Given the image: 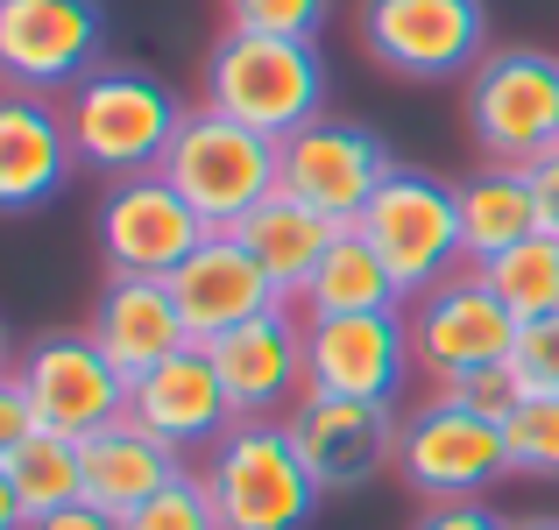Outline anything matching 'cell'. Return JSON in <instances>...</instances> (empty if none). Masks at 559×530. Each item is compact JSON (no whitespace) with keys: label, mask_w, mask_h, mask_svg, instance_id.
<instances>
[{"label":"cell","mask_w":559,"mask_h":530,"mask_svg":"<svg viewBox=\"0 0 559 530\" xmlns=\"http://www.w3.org/2000/svg\"><path fill=\"white\" fill-rule=\"evenodd\" d=\"M57 107H64L71 156H79L85 170H99L107 184L114 177L156 170L170 156V142H178L185 113H191L178 99V85H164L142 64H107V57H99Z\"/></svg>","instance_id":"obj_1"},{"label":"cell","mask_w":559,"mask_h":530,"mask_svg":"<svg viewBox=\"0 0 559 530\" xmlns=\"http://www.w3.org/2000/svg\"><path fill=\"white\" fill-rule=\"evenodd\" d=\"M199 107L227 113V121L255 128V135L284 142L298 135L305 121L326 113V57L319 43L298 36H248V28H227L205 57V99Z\"/></svg>","instance_id":"obj_2"},{"label":"cell","mask_w":559,"mask_h":530,"mask_svg":"<svg viewBox=\"0 0 559 530\" xmlns=\"http://www.w3.org/2000/svg\"><path fill=\"white\" fill-rule=\"evenodd\" d=\"M205 495L219 509V530H305L319 517V481L298 460L284 418H241L205 453Z\"/></svg>","instance_id":"obj_3"},{"label":"cell","mask_w":559,"mask_h":530,"mask_svg":"<svg viewBox=\"0 0 559 530\" xmlns=\"http://www.w3.org/2000/svg\"><path fill=\"white\" fill-rule=\"evenodd\" d=\"M467 135L489 164L532 170L559 149V57L538 43H496L461 85Z\"/></svg>","instance_id":"obj_4"},{"label":"cell","mask_w":559,"mask_h":530,"mask_svg":"<svg viewBox=\"0 0 559 530\" xmlns=\"http://www.w3.org/2000/svg\"><path fill=\"white\" fill-rule=\"evenodd\" d=\"M355 227L369 233V248L382 255V269L396 276L404 304L425 298L432 284H447V276L467 262L461 255V205H453V184H439L432 170L396 164L390 177H382V191L361 205Z\"/></svg>","instance_id":"obj_5"},{"label":"cell","mask_w":559,"mask_h":530,"mask_svg":"<svg viewBox=\"0 0 559 530\" xmlns=\"http://www.w3.org/2000/svg\"><path fill=\"white\" fill-rule=\"evenodd\" d=\"M156 170L185 191L205 227H241L276 191V142L241 128V121H227V113H213V107H191L178 142H170V156Z\"/></svg>","instance_id":"obj_6"},{"label":"cell","mask_w":559,"mask_h":530,"mask_svg":"<svg viewBox=\"0 0 559 530\" xmlns=\"http://www.w3.org/2000/svg\"><path fill=\"white\" fill-rule=\"evenodd\" d=\"M404 326H411V361H418V375L432 382V389H447V382L518 353V318L481 284L475 262H461V269H453L447 284H432L425 298H411Z\"/></svg>","instance_id":"obj_7"},{"label":"cell","mask_w":559,"mask_h":530,"mask_svg":"<svg viewBox=\"0 0 559 530\" xmlns=\"http://www.w3.org/2000/svg\"><path fill=\"white\" fill-rule=\"evenodd\" d=\"M361 43L382 71L418 85L467 79L489 43V0H361Z\"/></svg>","instance_id":"obj_8"},{"label":"cell","mask_w":559,"mask_h":530,"mask_svg":"<svg viewBox=\"0 0 559 530\" xmlns=\"http://www.w3.org/2000/svg\"><path fill=\"white\" fill-rule=\"evenodd\" d=\"M396 474H404V489H418L425 503L489 495L496 481L510 474V438H503V424L475 418L461 396L432 389L404 418V438H396Z\"/></svg>","instance_id":"obj_9"},{"label":"cell","mask_w":559,"mask_h":530,"mask_svg":"<svg viewBox=\"0 0 559 530\" xmlns=\"http://www.w3.org/2000/svg\"><path fill=\"white\" fill-rule=\"evenodd\" d=\"M390 170H396L390 142L361 121H341V113H319L298 135L276 142V191H290L312 213H326L333 227H355L361 205L382 191Z\"/></svg>","instance_id":"obj_10"},{"label":"cell","mask_w":559,"mask_h":530,"mask_svg":"<svg viewBox=\"0 0 559 530\" xmlns=\"http://www.w3.org/2000/svg\"><path fill=\"white\" fill-rule=\"evenodd\" d=\"M107 50L99 0H8L0 8V85L64 99Z\"/></svg>","instance_id":"obj_11"},{"label":"cell","mask_w":559,"mask_h":530,"mask_svg":"<svg viewBox=\"0 0 559 530\" xmlns=\"http://www.w3.org/2000/svg\"><path fill=\"white\" fill-rule=\"evenodd\" d=\"M205 233L213 227L191 213V198L164 170L114 177L107 198H99V255L121 276H170Z\"/></svg>","instance_id":"obj_12"},{"label":"cell","mask_w":559,"mask_h":530,"mask_svg":"<svg viewBox=\"0 0 559 530\" xmlns=\"http://www.w3.org/2000/svg\"><path fill=\"white\" fill-rule=\"evenodd\" d=\"M290 446L298 460L312 467V481L326 495H347L361 481H376L382 467H396V424L390 403H369V396H326V389H305L298 410H290Z\"/></svg>","instance_id":"obj_13"},{"label":"cell","mask_w":559,"mask_h":530,"mask_svg":"<svg viewBox=\"0 0 559 530\" xmlns=\"http://www.w3.org/2000/svg\"><path fill=\"white\" fill-rule=\"evenodd\" d=\"M14 375H22L36 418L64 438H93L99 424L128 418V389H135V382L93 347V333H43V340L22 353Z\"/></svg>","instance_id":"obj_14"},{"label":"cell","mask_w":559,"mask_h":530,"mask_svg":"<svg viewBox=\"0 0 559 530\" xmlns=\"http://www.w3.org/2000/svg\"><path fill=\"white\" fill-rule=\"evenodd\" d=\"M164 284H170V298H178V312H185V333L199 347H213L219 333L248 326V318L276 312V304H290L284 290L270 284V269L241 248V233H234V227H213L178 262V269L164 276Z\"/></svg>","instance_id":"obj_15"},{"label":"cell","mask_w":559,"mask_h":530,"mask_svg":"<svg viewBox=\"0 0 559 530\" xmlns=\"http://www.w3.org/2000/svg\"><path fill=\"white\" fill-rule=\"evenodd\" d=\"M411 361L404 312H341V318H305V389L326 396H369L390 403Z\"/></svg>","instance_id":"obj_16"},{"label":"cell","mask_w":559,"mask_h":530,"mask_svg":"<svg viewBox=\"0 0 559 530\" xmlns=\"http://www.w3.org/2000/svg\"><path fill=\"white\" fill-rule=\"evenodd\" d=\"M205 353H213L219 382H227L234 418H290L298 410V396H305V312L290 318V304H276V312L219 333Z\"/></svg>","instance_id":"obj_17"},{"label":"cell","mask_w":559,"mask_h":530,"mask_svg":"<svg viewBox=\"0 0 559 530\" xmlns=\"http://www.w3.org/2000/svg\"><path fill=\"white\" fill-rule=\"evenodd\" d=\"M128 418L142 424L150 438H164L170 453H191V446H219L234 432V403H227V382H219L213 353L199 340L178 347L170 361H156L150 375L128 389Z\"/></svg>","instance_id":"obj_18"},{"label":"cell","mask_w":559,"mask_h":530,"mask_svg":"<svg viewBox=\"0 0 559 530\" xmlns=\"http://www.w3.org/2000/svg\"><path fill=\"white\" fill-rule=\"evenodd\" d=\"M85 333H93V347L107 353L128 382H142L156 361H170L178 347H191L185 312H178L164 276H121V269H107L93 312H85Z\"/></svg>","instance_id":"obj_19"},{"label":"cell","mask_w":559,"mask_h":530,"mask_svg":"<svg viewBox=\"0 0 559 530\" xmlns=\"http://www.w3.org/2000/svg\"><path fill=\"white\" fill-rule=\"evenodd\" d=\"M71 135L64 107L43 93H8L0 85V213H36L71 177Z\"/></svg>","instance_id":"obj_20"},{"label":"cell","mask_w":559,"mask_h":530,"mask_svg":"<svg viewBox=\"0 0 559 530\" xmlns=\"http://www.w3.org/2000/svg\"><path fill=\"white\" fill-rule=\"evenodd\" d=\"M79 474H85V503L107 517H135L156 489L185 474V453H170L164 438H150L135 418L99 424L93 438H79Z\"/></svg>","instance_id":"obj_21"},{"label":"cell","mask_w":559,"mask_h":530,"mask_svg":"<svg viewBox=\"0 0 559 530\" xmlns=\"http://www.w3.org/2000/svg\"><path fill=\"white\" fill-rule=\"evenodd\" d=\"M234 233H241V248L270 269V284L284 290V298H305V284H312V269L326 262V248H333L341 227H333L326 213H312V205H298L290 191H270Z\"/></svg>","instance_id":"obj_22"},{"label":"cell","mask_w":559,"mask_h":530,"mask_svg":"<svg viewBox=\"0 0 559 530\" xmlns=\"http://www.w3.org/2000/svg\"><path fill=\"white\" fill-rule=\"evenodd\" d=\"M453 205H461V255L467 262H489L503 248H518L524 233H546L538 227V198H532V177L510 170V164H489L475 177L453 184Z\"/></svg>","instance_id":"obj_23"},{"label":"cell","mask_w":559,"mask_h":530,"mask_svg":"<svg viewBox=\"0 0 559 530\" xmlns=\"http://www.w3.org/2000/svg\"><path fill=\"white\" fill-rule=\"evenodd\" d=\"M305 318H341V312H404V290H396V276L382 269V255L369 248V233L361 227H341L326 248V262L312 269V284H305Z\"/></svg>","instance_id":"obj_24"},{"label":"cell","mask_w":559,"mask_h":530,"mask_svg":"<svg viewBox=\"0 0 559 530\" xmlns=\"http://www.w3.org/2000/svg\"><path fill=\"white\" fill-rule=\"evenodd\" d=\"M475 269H481V284L510 304V318H518V326L559 312V233H524L518 248L475 262Z\"/></svg>","instance_id":"obj_25"},{"label":"cell","mask_w":559,"mask_h":530,"mask_svg":"<svg viewBox=\"0 0 559 530\" xmlns=\"http://www.w3.org/2000/svg\"><path fill=\"white\" fill-rule=\"evenodd\" d=\"M8 474H14V489H22L28 517H50V509H71V503H85L79 438L50 432V424H36V432H28L22 446L8 453Z\"/></svg>","instance_id":"obj_26"},{"label":"cell","mask_w":559,"mask_h":530,"mask_svg":"<svg viewBox=\"0 0 559 530\" xmlns=\"http://www.w3.org/2000/svg\"><path fill=\"white\" fill-rule=\"evenodd\" d=\"M503 438H510V474L559 481V396H524L503 418Z\"/></svg>","instance_id":"obj_27"},{"label":"cell","mask_w":559,"mask_h":530,"mask_svg":"<svg viewBox=\"0 0 559 530\" xmlns=\"http://www.w3.org/2000/svg\"><path fill=\"white\" fill-rule=\"evenodd\" d=\"M121 530H219V509H213V495H205V474L185 467V474L170 481V489H156L135 517H121Z\"/></svg>","instance_id":"obj_28"},{"label":"cell","mask_w":559,"mask_h":530,"mask_svg":"<svg viewBox=\"0 0 559 530\" xmlns=\"http://www.w3.org/2000/svg\"><path fill=\"white\" fill-rule=\"evenodd\" d=\"M219 8H227V28H248V36H298V43H312L333 0H219Z\"/></svg>","instance_id":"obj_29"},{"label":"cell","mask_w":559,"mask_h":530,"mask_svg":"<svg viewBox=\"0 0 559 530\" xmlns=\"http://www.w3.org/2000/svg\"><path fill=\"white\" fill-rule=\"evenodd\" d=\"M510 368H518V382L532 396H559V312L518 326V353H510Z\"/></svg>","instance_id":"obj_30"},{"label":"cell","mask_w":559,"mask_h":530,"mask_svg":"<svg viewBox=\"0 0 559 530\" xmlns=\"http://www.w3.org/2000/svg\"><path fill=\"white\" fill-rule=\"evenodd\" d=\"M447 396H461L467 410H475V418H489V424H503L510 410L524 403V382H518V368L510 361H496V368H475V375H461V382H447Z\"/></svg>","instance_id":"obj_31"},{"label":"cell","mask_w":559,"mask_h":530,"mask_svg":"<svg viewBox=\"0 0 559 530\" xmlns=\"http://www.w3.org/2000/svg\"><path fill=\"white\" fill-rule=\"evenodd\" d=\"M36 424H43V418H36V403H28L22 375L8 368V375H0V467H8V453L22 446V438L36 432Z\"/></svg>","instance_id":"obj_32"},{"label":"cell","mask_w":559,"mask_h":530,"mask_svg":"<svg viewBox=\"0 0 559 530\" xmlns=\"http://www.w3.org/2000/svg\"><path fill=\"white\" fill-rule=\"evenodd\" d=\"M411 530H510V523L496 517V509L481 503V495H461V503H432Z\"/></svg>","instance_id":"obj_33"},{"label":"cell","mask_w":559,"mask_h":530,"mask_svg":"<svg viewBox=\"0 0 559 530\" xmlns=\"http://www.w3.org/2000/svg\"><path fill=\"white\" fill-rule=\"evenodd\" d=\"M524 177H532V198H538V227L559 233V149H552V156H538V164L524 170Z\"/></svg>","instance_id":"obj_34"},{"label":"cell","mask_w":559,"mask_h":530,"mask_svg":"<svg viewBox=\"0 0 559 530\" xmlns=\"http://www.w3.org/2000/svg\"><path fill=\"white\" fill-rule=\"evenodd\" d=\"M28 530H121V517H107V509H93V503H71V509H50V517H36Z\"/></svg>","instance_id":"obj_35"},{"label":"cell","mask_w":559,"mask_h":530,"mask_svg":"<svg viewBox=\"0 0 559 530\" xmlns=\"http://www.w3.org/2000/svg\"><path fill=\"white\" fill-rule=\"evenodd\" d=\"M36 517H28V503H22V489H14V474L0 467V530H28Z\"/></svg>","instance_id":"obj_36"},{"label":"cell","mask_w":559,"mask_h":530,"mask_svg":"<svg viewBox=\"0 0 559 530\" xmlns=\"http://www.w3.org/2000/svg\"><path fill=\"white\" fill-rule=\"evenodd\" d=\"M510 530H559V517H524V523H510Z\"/></svg>","instance_id":"obj_37"},{"label":"cell","mask_w":559,"mask_h":530,"mask_svg":"<svg viewBox=\"0 0 559 530\" xmlns=\"http://www.w3.org/2000/svg\"><path fill=\"white\" fill-rule=\"evenodd\" d=\"M0 375H8V333H0Z\"/></svg>","instance_id":"obj_38"},{"label":"cell","mask_w":559,"mask_h":530,"mask_svg":"<svg viewBox=\"0 0 559 530\" xmlns=\"http://www.w3.org/2000/svg\"><path fill=\"white\" fill-rule=\"evenodd\" d=\"M0 8H8V0H0Z\"/></svg>","instance_id":"obj_39"}]
</instances>
